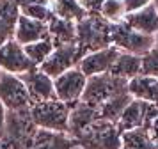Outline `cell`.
<instances>
[{
  "instance_id": "18",
  "label": "cell",
  "mask_w": 158,
  "mask_h": 149,
  "mask_svg": "<svg viewBox=\"0 0 158 149\" xmlns=\"http://www.w3.org/2000/svg\"><path fill=\"white\" fill-rule=\"evenodd\" d=\"M48 37L55 46H66L77 43V23L53 16L48 21Z\"/></svg>"
},
{
  "instance_id": "9",
  "label": "cell",
  "mask_w": 158,
  "mask_h": 149,
  "mask_svg": "<svg viewBox=\"0 0 158 149\" xmlns=\"http://www.w3.org/2000/svg\"><path fill=\"white\" fill-rule=\"evenodd\" d=\"M80 59L82 57L78 53L77 43L75 44H66V46H55L52 55L39 66V69L43 71L44 75H48L52 80H55L59 75L66 73L68 69L77 68Z\"/></svg>"
},
{
  "instance_id": "35",
  "label": "cell",
  "mask_w": 158,
  "mask_h": 149,
  "mask_svg": "<svg viewBox=\"0 0 158 149\" xmlns=\"http://www.w3.org/2000/svg\"><path fill=\"white\" fill-rule=\"evenodd\" d=\"M75 149H82V147H80V146H77V147H75Z\"/></svg>"
},
{
  "instance_id": "11",
  "label": "cell",
  "mask_w": 158,
  "mask_h": 149,
  "mask_svg": "<svg viewBox=\"0 0 158 149\" xmlns=\"http://www.w3.org/2000/svg\"><path fill=\"white\" fill-rule=\"evenodd\" d=\"M117 55H119V50L115 46H108V48L98 50V52H91V53H87V55L80 59L77 68L87 78L96 77V75H105V73H110Z\"/></svg>"
},
{
  "instance_id": "27",
  "label": "cell",
  "mask_w": 158,
  "mask_h": 149,
  "mask_svg": "<svg viewBox=\"0 0 158 149\" xmlns=\"http://www.w3.org/2000/svg\"><path fill=\"white\" fill-rule=\"evenodd\" d=\"M140 75L151 78H158V44L142 55V71Z\"/></svg>"
},
{
  "instance_id": "15",
  "label": "cell",
  "mask_w": 158,
  "mask_h": 149,
  "mask_svg": "<svg viewBox=\"0 0 158 149\" xmlns=\"http://www.w3.org/2000/svg\"><path fill=\"white\" fill-rule=\"evenodd\" d=\"M124 23L140 34L155 37L158 34V7L155 4H151L142 11L126 14Z\"/></svg>"
},
{
  "instance_id": "13",
  "label": "cell",
  "mask_w": 158,
  "mask_h": 149,
  "mask_svg": "<svg viewBox=\"0 0 158 149\" xmlns=\"http://www.w3.org/2000/svg\"><path fill=\"white\" fill-rule=\"evenodd\" d=\"M96 119H100L98 108L87 105L84 101H78L77 105L71 106L69 121H68V135L71 139H77L87 126H91Z\"/></svg>"
},
{
  "instance_id": "33",
  "label": "cell",
  "mask_w": 158,
  "mask_h": 149,
  "mask_svg": "<svg viewBox=\"0 0 158 149\" xmlns=\"http://www.w3.org/2000/svg\"><path fill=\"white\" fill-rule=\"evenodd\" d=\"M2 75H4V71H2V69H0V78H2Z\"/></svg>"
},
{
  "instance_id": "3",
  "label": "cell",
  "mask_w": 158,
  "mask_h": 149,
  "mask_svg": "<svg viewBox=\"0 0 158 149\" xmlns=\"http://www.w3.org/2000/svg\"><path fill=\"white\" fill-rule=\"evenodd\" d=\"M69 112H71V106L59 101L57 98L34 103L30 106V115L37 130L57 131V133H68Z\"/></svg>"
},
{
  "instance_id": "12",
  "label": "cell",
  "mask_w": 158,
  "mask_h": 149,
  "mask_svg": "<svg viewBox=\"0 0 158 149\" xmlns=\"http://www.w3.org/2000/svg\"><path fill=\"white\" fill-rule=\"evenodd\" d=\"M22 82L25 84L27 91H29L30 101L34 103H41V101H48V99L55 98V89H53V80L48 75H44L43 71L36 68V69L29 71L22 75Z\"/></svg>"
},
{
  "instance_id": "7",
  "label": "cell",
  "mask_w": 158,
  "mask_h": 149,
  "mask_svg": "<svg viewBox=\"0 0 158 149\" xmlns=\"http://www.w3.org/2000/svg\"><path fill=\"white\" fill-rule=\"evenodd\" d=\"M0 103L6 106L7 112L27 110L32 106L29 91L20 77L9 75V73L2 75V78H0Z\"/></svg>"
},
{
  "instance_id": "24",
  "label": "cell",
  "mask_w": 158,
  "mask_h": 149,
  "mask_svg": "<svg viewBox=\"0 0 158 149\" xmlns=\"http://www.w3.org/2000/svg\"><path fill=\"white\" fill-rule=\"evenodd\" d=\"M121 149H158L151 140L148 128H137L121 133Z\"/></svg>"
},
{
  "instance_id": "32",
  "label": "cell",
  "mask_w": 158,
  "mask_h": 149,
  "mask_svg": "<svg viewBox=\"0 0 158 149\" xmlns=\"http://www.w3.org/2000/svg\"><path fill=\"white\" fill-rule=\"evenodd\" d=\"M0 149H9L6 144H4V140H0Z\"/></svg>"
},
{
  "instance_id": "1",
  "label": "cell",
  "mask_w": 158,
  "mask_h": 149,
  "mask_svg": "<svg viewBox=\"0 0 158 149\" xmlns=\"http://www.w3.org/2000/svg\"><path fill=\"white\" fill-rule=\"evenodd\" d=\"M110 27L112 25L103 20L100 14H87L85 18L77 21V46L80 57L112 46Z\"/></svg>"
},
{
  "instance_id": "25",
  "label": "cell",
  "mask_w": 158,
  "mask_h": 149,
  "mask_svg": "<svg viewBox=\"0 0 158 149\" xmlns=\"http://www.w3.org/2000/svg\"><path fill=\"white\" fill-rule=\"evenodd\" d=\"M23 50H25L27 57L30 59V62L34 64L36 68H39L52 55V52L55 50V44L52 43L50 37H46V39H41V41H36V43H32V44L23 46Z\"/></svg>"
},
{
  "instance_id": "23",
  "label": "cell",
  "mask_w": 158,
  "mask_h": 149,
  "mask_svg": "<svg viewBox=\"0 0 158 149\" xmlns=\"http://www.w3.org/2000/svg\"><path fill=\"white\" fill-rule=\"evenodd\" d=\"M50 7H52L53 16L62 18V20L75 21V23L87 16L85 9L80 6L78 0H53V4Z\"/></svg>"
},
{
  "instance_id": "16",
  "label": "cell",
  "mask_w": 158,
  "mask_h": 149,
  "mask_svg": "<svg viewBox=\"0 0 158 149\" xmlns=\"http://www.w3.org/2000/svg\"><path fill=\"white\" fill-rule=\"evenodd\" d=\"M18 18H20L18 0H0V46L15 39Z\"/></svg>"
},
{
  "instance_id": "5",
  "label": "cell",
  "mask_w": 158,
  "mask_h": 149,
  "mask_svg": "<svg viewBox=\"0 0 158 149\" xmlns=\"http://www.w3.org/2000/svg\"><path fill=\"white\" fill-rule=\"evenodd\" d=\"M75 140L82 149H121V131L115 122L96 119Z\"/></svg>"
},
{
  "instance_id": "6",
  "label": "cell",
  "mask_w": 158,
  "mask_h": 149,
  "mask_svg": "<svg viewBox=\"0 0 158 149\" xmlns=\"http://www.w3.org/2000/svg\"><path fill=\"white\" fill-rule=\"evenodd\" d=\"M110 44L115 46L119 52L142 57L155 46V37L140 34L131 27H128L124 21H121L110 27Z\"/></svg>"
},
{
  "instance_id": "17",
  "label": "cell",
  "mask_w": 158,
  "mask_h": 149,
  "mask_svg": "<svg viewBox=\"0 0 158 149\" xmlns=\"http://www.w3.org/2000/svg\"><path fill=\"white\" fill-rule=\"evenodd\" d=\"M128 94L133 99L158 105V78L144 77V75L131 78L128 80Z\"/></svg>"
},
{
  "instance_id": "20",
  "label": "cell",
  "mask_w": 158,
  "mask_h": 149,
  "mask_svg": "<svg viewBox=\"0 0 158 149\" xmlns=\"http://www.w3.org/2000/svg\"><path fill=\"white\" fill-rule=\"evenodd\" d=\"M140 71H142V57L126 53V52H119V55H117L114 66L110 69V75L123 78V80H131V78L139 77Z\"/></svg>"
},
{
  "instance_id": "10",
  "label": "cell",
  "mask_w": 158,
  "mask_h": 149,
  "mask_svg": "<svg viewBox=\"0 0 158 149\" xmlns=\"http://www.w3.org/2000/svg\"><path fill=\"white\" fill-rule=\"evenodd\" d=\"M0 69L9 75L22 77L29 71L36 69V66L30 62L22 44H18L15 39L4 43L0 46Z\"/></svg>"
},
{
  "instance_id": "34",
  "label": "cell",
  "mask_w": 158,
  "mask_h": 149,
  "mask_svg": "<svg viewBox=\"0 0 158 149\" xmlns=\"http://www.w3.org/2000/svg\"><path fill=\"white\" fill-rule=\"evenodd\" d=\"M155 6H156V7H158V0H155Z\"/></svg>"
},
{
  "instance_id": "26",
  "label": "cell",
  "mask_w": 158,
  "mask_h": 149,
  "mask_svg": "<svg viewBox=\"0 0 158 149\" xmlns=\"http://www.w3.org/2000/svg\"><path fill=\"white\" fill-rule=\"evenodd\" d=\"M98 14L105 21H108L110 25H115V23L124 21V18H126V9H124L123 0H103Z\"/></svg>"
},
{
  "instance_id": "8",
  "label": "cell",
  "mask_w": 158,
  "mask_h": 149,
  "mask_svg": "<svg viewBox=\"0 0 158 149\" xmlns=\"http://www.w3.org/2000/svg\"><path fill=\"white\" fill-rule=\"evenodd\" d=\"M85 85H87V77L78 68L68 69L66 73L59 75L53 80L55 98L59 101L66 103V105H69V106L77 105L80 99H82V94L85 91Z\"/></svg>"
},
{
  "instance_id": "28",
  "label": "cell",
  "mask_w": 158,
  "mask_h": 149,
  "mask_svg": "<svg viewBox=\"0 0 158 149\" xmlns=\"http://www.w3.org/2000/svg\"><path fill=\"white\" fill-rule=\"evenodd\" d=\"M123 4H124L126 14H131L137 13V11H142L151 4H155V0H123Z\"/></svg>"
},
{
  "instance_id": "19",
  "label": "cell",
  "mask_w": 158,
  "mask_h": 149,
  "mask_svg": "<svg viewBox=\"0 0 158 149\" xmlns=\"http://www.w3.org/2000/svg\"><path fill=\"white\" fill-rule=\"evenodd\" d=\"M75 147H77V140L71 139L68 133L37 130L34 142L29 149H75Z\"/></svg>"
},
{
  "instance_id": "4",
  "label": "cell",
  "mask_w": 158,
  "mask_h": 149,
  "mask_svg": "<svg viewBox=\"0 0 158 149\" xmlns=\"http://www.w3.org/2000/svg\"><path fill=\"white\" fill-rule=\"evenodd\" d=\"M126 92H128V80H123L110 73H105V75H96V77L87 78L85 91L82 94L80 101H84L94 108H100L110 98L126 94Z\"/></svg>"
},
{
  "instance_id": "2",
  "label": "cell",
  "mask_w": 158,
  "mask_h": 149,
  "mask_svg": "<svg viewBox=\"0 0 158 149\" xmlns=\"http://www.w3.org/2000/svg\"><path fill=\"white\" fill-rule=\"evenodd\" d=\"M36 133H37V126L32 121L30 108L7 112L2 140L9 149H29L34 142Z\"/></svg>"
},
{
  "instance_id": "31",
  "label": "cell",
  "mask_w": 158,
  "mask_h": 149,
  "mask_svg": "<svg viewBox=\"0 0 158 149\" xmlns=\"http://www.w3.org/2000/svg\"><path fill=\"white\" fill-rule=\"evenodd\" d=\"M6 115H7V110H6V106L0 103V140H2V137H4V128H6Z\"/></svg>"
},
{
  "instance_id": "30",
  "label": "cell",
  "mask_w": 158,
  "mask_h": 149,
  "mask_svg": "<svg viewBox=\"0 0 158 149\" xmlns=\"http://www.w3.org/2000/svg\"><path fill=\"white\" fill-rule=\"evenodd\" d=\"M148 131H149V137H151V140L155 142V146L158 147V117L153 122L149 124V128H148Z\"/></svg>"
},
{
  "instance_id": "21",
  "label": "cell",
  "mask_w": 158,
  "mask_h": 149,
  "mask_svg": "<svg viewBox=\"0 0 158 149\" xmlns=\"http://www.w3.org/2000/svg\"><path fill=\"white\" fill-rule=\"evenodd\" d=\"M18 7H20V14L30 20L48 23L53 18L50 4H44L43 0H18Z\"/></svg>"
},
{
  "instance_id": "29",
  "label": "cell",
  "mask_w": 158,
  "mask_h": 149,
  "mask_svg": "<svg viewBox=\"0 0 158 149\" xmlns=\"http://www.w3.org/2000/svg\"><path fill=\"white\" fill-rule=\"evenodd\" d=\"M78 2L80 6L85 9L87 14H98L101 4H103V0H78Z\"/></svg>"
},
{
  "instance_id": "14",
  "label": "cell",
  "mask_w": 158,
  "mask_h": 149,
  "mask_svg": "<svg viewBox=\"0 0 158 149\" xmlns=\"http://www.w3.org/2000/svg\"><path fill=\"white\" fill-rule=\"evenodd\" d=\"M46 37H48V23L30 20V18H25L20 14L15 30V41L18 44L27 46V44H32V43L46 39Z\"/></svg>"
},
{
  "instance_id": "22",
  "label": "cell",
  "mask_w": 158,
  "mask_h": 149,
  "mask_svg": "<svg viewBox=\"0 0 158 149\" xmlns=\"http://www.w3.org/2000/svg\"><path fill=\"white\" fill-rule=\"evenodd\" d=\"M131 96L128 92L126 94H119V96H114L110 98L108 101H105L103 105L98 108V114H100V119H105V121H110V122H117L121 114L124 112V108L130 105L131 101Z\"/></svg>"
}]
</instances>
